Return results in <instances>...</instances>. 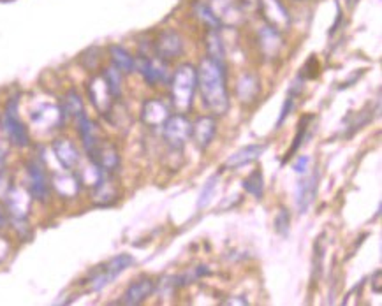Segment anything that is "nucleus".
Masks as SVG:
<instances>
[{
	"instance_id": "f257e3e1",
	"label": "nucleus",
	"mask_w": 382,
	"mask_h": 306,
	"mask_svg": "<svg viewBox=\"0 0 382 306\" xmlns=\"http://www.w3.org/2000/svg\"><path fill=\"white\" fill-rule=\"evenodd\" d=\"M227 67L226 63L212 60L210 56L199 62L198 88L203 102L213 115H224L229 109V94H227Z\"/></svg>"
},
{
	"instance_id": "f03ea898",
	"label": "nucleus",
	"mask_w": 382,
	"mask_h": 306,
	"mask_svg": "<svg viewBox=\"0 0 382 306\" xmlns=\"http://www.w3.org/2000/svg\"><path fill=\"white\" fill-rule=\"evenodd\" d=\"M196 90H198V73L194 67L191 63L178 66L171 81V104L174 111L180 115L191 111Z\"/></svg>"
},
{
	"instance_id": "7ed1b4c3",
	"label": "nucleus",
	"mask_w": 382,
	"mask_h": 306,
	"mask_svg": "<svg viewBox=\"0 0 382 306\" xmlns=\"http://www.w3.org/2000/svg\"><path fill=\"white\" fill-rule=\"evenodd\" d=\"M132 264H134V259L129 254L115 255L113 259H109V261L102 262L101 266L92 269V271L88 273L87 280H85V286H87V289L90 290V293H99V290L108 287L112 282H115Z\"/></svg>"
},
{
	"instance_id": "20e7f679",
	"label": "nucleus",
	"mask_w": 382,
	"mask_h": 306,
	"mask_svg": "<svg viewBox=\"0 0 382 306\" xmlns=\"http://www.w3.org/2000/svg\"><path fill=\"white\" fill-rule=\"evenodd\" d=\"M18 106H20V95L16 94L7 101L6 109L0 116V127L13 147L27 148L30 147V134H28L27 126L18 116Z\"/></svg>"
},
{
	"instance_id": "39448f33",
	"label": "nucleus",
	"mask_w": 382,
	"mask_h": 306,
	"mask_svg": "<svg viewBox=\"0 0 382 306\" xmlns=\"http://www.w3.org/2000/svg\"><path fill=\"white\" fill-rule=\"evenodd\" d=\"M27 190L30 192L32 199L39 202H46L49 197V192H52V185H49V174L46 171L44 160L37 159V157H32L30 160H27Z\"/></svg>"
},
{
	"instance_id": "423d86ee",
	"label": "nucleus",
	"mask_w": 382,
	"mask_h": 306,
	"mask_svg": "<svg viewBox=\"0 0 382 306\" xmlns=\"http://www.w3.org/2000/svg\"><path fill=\"white\" fill-rule=\"evenodd\" d=\"M164 140L174 150H181L192 136V122L185 115L177 113L164 122Z\"/></svg>"
},
{
	"instance_id": "0eeeda50",
	"label": "nucleus",
	"mask_w": 382,
	"mask_h": 306,
	"mask_svg": "<svg viewBox=\"0 0 382 306\" xmlns=\"http://www.w3.org/2000/svg\"><path fill=\"white\" fill-rule=\"evenodd\" d=\"M259 11L268 27L278 32L291 28V14L280 0H259Z\"/></svg>"
},
{
	"instance_id": "6e6552de",
	"label": "nucleus",
	"mask_w": 382,
	"mask_h": 306,
	"mask_svg": "<svg viewBox=\"0 0 382 306\" xmlns=\"http://www.w3.org/2000/svg\"><path fill=\"white\" fill-rule=\"evenodd\" d=\"M136 71L143 76V80L148 85H157L164 83L167 80V66L166 60L159 59V56H148L141 55L136 59Z\"/></svg>"
},
{
	"instance_id": "1a4fd4ad",
	"label": "nucleus",
	"mask_w": 382,
	"mask_h": 306,
	"mask_svg": "<svg viewBox=\"0 0 382 306\" xmlns=\"http://www.w3.org/2000/svg\"><path fill=\"white\" fill-rule=\"evenodd\" d=\"M32 195L27 188L14 187L9 190V194L4 199L6 212L9 219H28V213L32 208Z\"/></svg>"
},
{
	"instance_id": "9d476101",
	"label": "nucleus",
	"mask_w": 382,
	"mask_h": 306,
	"mask_svg": "<svg viewBox=\"0 0 382 306\" xmlns=\"http://www.w3.org/2000/svg\"><path fill=\"white\" fill-rule=\"evenodd\" d=\"M49 185H52V190L62 199L76 197L81 192V188H83L76 171L67 169L60 171V173H53L52 176H49Z\"/></svg>"
},
{
	"instance_id": "9b49d317",
	"label": "nucleus",
	"mask_w": 382,
	"mask_h": 306,
	"mask_svg": "<svg viewBox=\"0 0 382 306\" xmlns=\"http://www.w3.org/2000/svg\"><path fill=\"white\" fill-rule=\"evenodd\" d=\"M32 123L37 127L39 130H55L64 126L66 122V115H64L62 108L55 104H42L37 109H34L30 115Z\"/></svg>"
},
{
	"instance_id": "f8f14e48",
	"label": "nucleus",
	"mask_w": 382,
	"mask_h": 306,
	"mask_svg": "<svg viewBox=\"0 0 382 306\" xmlns=\"http://www.w3.org/2000/svg\"><path fill=\"white\" fill-rule=\"evenodd\" d=\"M52 150L62 169L74 171L81 164L80 150H78V147L74 145V141L67 140V137H59V140L53 141Z\"/></svg>"
},
{
	"instance_id": "ddd939ff",
	"label": "nucleus",
	"mask_w": 382,
	"mask_h": 306,
	"mask_svg": "<svg viewBox=\"0 0 382 306\" xmlns=\"http://www.w3.org/2000/svg\"><path fill=\"white\" fill-rule=\"evenodd\" d=\"M88 99H90V102L94 104V108L97 109L101 115H106V113L112 109L113 101L115 99L112 97V94H109L108 87H106V81L102 80L101 74H95V76H92V80L88 81Z\"/></svg>"
},
{
	"instance_id": "4468645a",
	"label": "nucleus",
	"mask_w": 382,
	"mask_h": 306,
	"mask_svg": "<svg viewBox=\"0 0 382 306\" xmlns=\"http://www.w3.org/2000/svg\"><path fill=\"white\" fill-rule=\"evenodd\" d=\"M184 53V39L174 30H164L155 41V55L162 60L177 59Z\"/></svg>"
},
{
	"instance_id": "2eb2a0df",
	"label": "nucleus",
	"mask_w": 382,
	"mask_h": 306,
	"mask_svg": "<svg viewBox=\"0 0 382 306\" xmlns=\"http://www.w3.org/2000/svg\"><path fill=\"white\" fill-rule=\"evenodd\" d=\"M257 42H259L261 55L266 60H273L280 55L282 48H284V39H282V32L275 30L271 27H263L257 32Z\"/></svg>"
},
{
	"instance_id": "dca6fc26",
	"label": "nucleus",
	"mask_w": 382,
	"mask_h": 306,
	"mask_svg": "<svg viewBox=\"0 0 382 306\" xmlns=\"http://www.w3.org/2000/svg\"><path fill=\"white\" fill-rule=\"evenodd\" d=\"M76 126H78V134H80V137H81V143H83L85 153H87V157H92L102 141L101 136H99L97 123H95L94 120L88 118L87 113H83V115L76 118Z\"/></svg>"
},
{
	"instance_id": "f3484780",
	"label": "nucleus",
	"mask_w": 382,
	"mask_h": 306,
	"mask_svg": "<svg viewBox=\"0 0 382 306\" xmlns=\"http://www.w3.org/2000/svg\"><path fill=\"white\" fill-rule=\"evenodd\" d=\"M317 183H319V173L317 171L298 181V187H296V208H298V213H302V215L312 206L314 199H316Z\"/></svg>"
},
{
	"instance_id": "a211bd4d",
	"label": "nucleus",
	"mask_w": 382,
	"mask_h": 306,
	"mask_svg": "<svg viewBox=\"0 0 382 306\" xmlns=\"http://www.w3.org/2000/svg\"><path fill=\"white\" fill-rule=\"evenodd\" d=\"M88 160H92L94 164H97L105 173L113 174L120 167V153L115 148V145L106 143L101 141V145L97 147V150L94 152V155L88 157Z\"/></svg>"
},
{
	"instance_id": "6ab92c4d",
	"label": "nucleus",
	"mask_w": 382,
	"mask_h": 306,
	"mask_svg": "<svg viewBox=\"0 0 382 306\" xmlns=\"http://www.w3.org/2000/svg\"><path fill=\"white\" fill-rule=\"evenodd\" d=\"M217 133V122L213 116H201L192 123V140L199 150H206Z\"/></svg>"
},
{
	"instance_id": "aec40b11",
	"label": "nucleus",
	"mask_w": 382,
	"mask_h": 306,
	"mask_svg": "<svg viewBox=\"0 0 382 306\" xmlns=\"http://www.w3.org/2000/svg\"><path fill=\"white\" fill-rule=\"evenodd\" d=\"M153 290H155V282H153L152 279H141L127 287V290L124 293L122 300H120L119 303L127 306L141 305L146 298L152 296Z\"/></svg>"
},
{
	"instance_id": "412c9836",
	"label": "nucleus",
	"mask_w": 382,
	"mask_h": 306,
	"mask_svg": "<svg viewBox=\"0 0 382 306\" xmlns=\"http://www.w3.org/2000/svg\"><path fill=\"white\" fill-rule=\"evenodd\" d=\"M266 148H268L266 143L249 145V147L240 148V150L234 152L233 155L226 160L224 167H226V169H240V167L249 166V164L256 162V160L259 159L264 152H266Z\"/></svg>"
},
{
	"instance_id": "4be33fe9",
	"label": "nucleus",
	"mask_w": 382,
	"mask_h": 306,
	"mask_svg": "<svg viewBox=\"0 0 382 306\" xmlns=\"http://www.w3.org/2000/svg\"><path fill=\"white\" fill-rule=\"evenodd\" d=\"M212 11L220 25H238L241 21V9L237 0H212Z\"/></svg>"
},
{
	"instance_id": "5701e85b",
	"label": "nucleus",
	"mask_w": 382,
	"mask_h": 306,
	"mask_svg": "<svg viewBox=\"0 0 382 306\" xmlns=\"http://www.w3.org/2000/svg\"><path fill=\"white\" fill-rule=\"evenodd\" d=\"M141 118L146 126L157 129V127H162L164 122L169 118V109L162 101L152 99V101L145 102V106H143Z\"/></svg>"
},
{
	"instance_id": "b1692460",
	"label": "nucleus",
	"mask_w": 382,
	"mask_h": 306,
	"mask_svg": "<svg viewBox=\"0 0 382 306\" xmlns=\"http://www.w3.org/2000/svg\"><path fill=\"white\" fill-rule=\"evenodd\" d=\"M92 192H94V202L97 206H109L119 197V188H117L112 174H105L102 180L92 188Z\"/></svg>"
},
{
	"instance_id": "393cba45",
	"label": "nucleus",
	"mask_w": 382,
	"mask_h": 306,
	"mask_svg": "<svg viewBox=\"0 0 382 306\" xmlns=\"http://www.w3.org/2000/svg\"><path fill=\"white\" fill-rule=\"evenodd\" d=\"M108 53L109 60H112V66H115L122 74H131L132 71H136V59L124 46L112 44L108 48Z\"/></svg>"
},
{
	"instance_id": "a878e982",
	"label": "nucleus",
	"mask_w": 382,
	"mask_h": 306,
	"mask_svg": "<svg viewBox=\"0 0 382 306\" xmlns=\"http://www.w3.org/2000/svg\"><path fill=\"white\" fill-rule=\"evenodd\" d=\"M261 90V85H259V80L254 76V74H244V76L238 80L237 83V94H238V99H240L241 102H254L257 94H259Z\"/></svg>"
},
{
	"instance_id": "bb28decb",
	"label": "nucleus",
	"mask_w": 382,
	"mask_h": 306,
	"mask_svg": "<svg viewBox=\"0 0 382 306\" xmlns=\"http://www.w3.org/2000/svg\"><path fill=\"white\" fill-rule=\"evenodd\" d=\"M60 108H62L66 118H69V116H71V118L76 120L78 116H81L85 113L83 99H81V95L78 94L76 90H73V88H71V90L67 92L66 95H64Z\"/></svg>"
},
{
	"instance_id": "cd10ccee",
	"label": "nucleus",
	"mask_w": 382,
	"mask_h": 306,
	"mask_svg": "<svg viewBox=\"0 0 382 306\" xmlns=\"http://www.w3.org/2000/svg\"><path fill=\"white\" fill-rule=\"evenodd\" d=\"M102 80L106 81V87H108L109 94L113 99L122 97V85H124V74L117 69L115 66H108L102 71Z\"/></svg>"
},
{
	"instance_id": "c85d7f7f",
	"label": "nucleus",
	"mask_w": 382,
	"mask_h": 306,
	"mask_svg": "<svg viewBox=\"0 0 382 306\" xmlns=\"http://www.w3.org/2000/svg\"><path fill=\"white\" fill-rule=\"evenodd\" d=\"M206 49H208L210 59L226 63V51H224V42L219 30H208V34H206Z\"/></svg>"
},
{
	"instance_id": "c756f323",
	"label": "nucleus",
	"mask_w": 382,
	"mask_h": 306,
	"mask_svg": "<svg viewBox=\"0 0 382 306\" xmlns=\"http://www.w3.org/2000/svg\"><path fill=\"white\" fill-rule=\"evenodd\" d=\"M245 192H249L251 195H254L256 199H261L264 195V178H263V171L261 169H254L244 181Z\"/></svg>"
},
{
	"instance_id": "7c9ffc66",
	"label": "nucleus",
	"mask_w": 382,
	"mask_h": 306,
	"mask_svg": "<svg viewBox=\"0 0 382 306\" xmlns=\"http://www.w3.org/2000/svg\"><path fill=\"white\" fill-rule=\"evenodd\" d=\"M194 13H196V16H198L199 20H201L203 23L210 28V30H219L220 21L217 20V16L213 14L212 7H210L208 4H203V2L194 4Z\"/></svg>"
},
{
	"instance_id": "2f4dec72",
	"label": "nucleus",
	"mask_w": 382,
	"mask_h": 306,
	"mask_svg": "<svg viewBox=\"0 0 382 306\" xmlns=\"http://www.w3.org/2000/svg\"><path fill=\"white\" fill-rule=\"evenodd\" d=\"M312 120H314V116H312V115H306V116H303L302 120H299V123H298V133H296L294 141H292L291 150H289V153H285L284 162H287V160L291 159V157L294 155L296 152H298L299 145H303V141H305V134H306V130H309V123L312 122Z\"/></svg>"
},
{
	"instance_id": "473e14b6",
	"label": "nucleus",
	"mask_w": 382,
	"mask_h": 306,
	"mask_svg": "<svg viewBox=\"0 0 382 306\" xmlns=\"http://www.w3.org/2000/svg\"><path fill=\"white\" fill-rule=\"evenodd\" d=\"M217 183H219V174H213V176L208 178L205 185H203V190L199 194V201H198V208H206L210 204V201L213 199V194L217 190Z\"/></svg>"
},
{
	"instance_id": "72a5a7b5",
	"label": "nucleus",
	"mask_w": 382,
	"mask_h": 306,
	"mask_svg": "<svg viewBox=\"0 0 382 306\" xmlns=\"http://www.w3.org/2000/svg\"><path fill=\"white\" fill-rule=\"evenodd\" d=\"M289 226H291V215H289L287 209L280 208V212L275 216V231L285 238L289 234Z\"/></svg>"
},
{
	"instance_id": "f704fd0d",
	"label": "nucleus",
	"mask_w": 382,
	"mask_h": 306,
	"mask_svg": "<svg viewBox=\"0 0 382 306\" xmlns=\"http://www.w3.org/2000/svg\"><path fill=\"white\" fill-rule=\"evenodd\" d=\"M13 188V181H11V176L6 173V169L0 171V201L6 199V195L9 194V190Z\"/></svg>"
},
{
	"instance_id": "c9c22d12",
	"label": "nucleus",
	"mask_w": 382,
	"mask_h": 306,
	"mask_svg": "<svg viewBox=\"0 0 382 306\" xmlns=\"http://www.w3.org/2000/svg\"><path fill=\"white\" fill-rule=\"evenodd\" d=\"M292 106H294V95L289 94V97L285 99L284 106H282V111H280V118H278V126H282L284 123V120L287 118L289 113L292 111Z\"/></svg>"
},
{
	"instance_id": "e433bc0d",
	"label": "nucleus",
	"mask_w": 382,
	"mask_h": 306,
	"mask_svg": "<svg viewBox=\"0 0 382 306\" xmlns=\"http://www.w3.org/2000/svg\"><path fill=\"white\" fill-rule=\"evenodd\" d=\"M309 166H310V159L306 155H302V157H298V160H296L294 164H292V169H294L298 174H306Z\"/></svg>"
},
{
	"instance_id": "4c0bfd02",
	"label": "nucleus",
	"mask_w": 382,
	"mask_h": 306,
	"mask_svg": "<svg viewBox=\"0 0 382 306\" xmlns=\"http://www.w3.org/2000/svg\"><path fill=\"white\" fill-rule=\"evenodd\" d=\"M11 254V241L4 234H0V264L9 257Z\"/></svg>"
},
{
	"instance_id": "58836bf2",
	"label": "nucleus",
	"mask_w": 382,
	"mask_h": 306,
	"mask_svg": "<svg viewBox=\"0 0 382 306\" xmlns=\"http://www.w3.org/2000/svg\"><path fill=\"white\" fill-rule=\"evenodd\" d=\"M9 141L6 140H0V171L6 167V160H7V155H9Z\"/></svg>"
},
{
	"instance_id": "ea45409f",
	"label": "nucleus",
	"mask_w": 382,
	"mask_h": 306,
	"mask_svg": "<svg viewBox=\"0 0 382 306\" xmlns=\"http://www.w3.org/2000/svg\"><path fill=\"white\" fill-rule=\"evenodd\" d=\"M381 279H382V273H381V269H377L376 273H374L372 276H370V282H372V290L376 294H381V289H382V286H381Z\"/></svg>"
},
{
	"instance_id": "a19ab883",
	"label": "nucleus",
	"mask_w": 382,
	"mask_h": 306,
	"mask_svg": "<svg viewBox=\"0 0 382 306\" xmlns=\"http://www.w3.org/2000/svg\"><path fill=\"white\" fill-rule=\"evenodd\" d=\"M222 305H226V306H229V305H249V301L245 300V298H240V300H238V298H233V300H226Z\"/></svg>"
},
{
	"instance_id": "79ce46f5",
	"label": "nucleus",
	"mask_w": 382,
	"mask_h": 306,
	"mask_svg": "<svg viewBox=\"0 0 382 306\" xmlns=\"http://www.w3.org/2000/svg\"><path fill=\"white\" fill-rule=\"evenodd\" d=\"M7 220H9V216H7V212L2 208V204H0V229H4V227H6Z\"/></svg>"
},
{
	"instance_id": "37998d69",
	"label": "nucleus",
	"mask_w": 382,
	"mask_h": 306,
	"mask_svg": "<svg viewBox=\"0 0 382 306\" xmlns=\"http://www.w3.org/2000/svg\"><path fill=\"white\" fill-rule=\"evenodd\" d=\"M345 4H347V7H351V9H352V7H354L356 4H358V0H345Z\"/></svg>"
}]
</instances>
